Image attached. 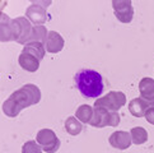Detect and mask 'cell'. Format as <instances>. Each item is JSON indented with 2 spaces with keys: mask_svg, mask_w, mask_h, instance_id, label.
Here are the masks:
<instances>
[{
  "mask_svg": "<svg viewBox=\"0 0 154 153\" xmlns=\"http://www.w3.org/2000/svg\"><path fill=\"white\" fill-rule=\"evenodd\" d=\"M41 101V91L35 84H24L10 95L3 103V112L8 117H15L23 108L37 105Z\"/></svg>",
  "mask_w": 154,
  "mask_h": 153,
  "instance_id": "1",
  "label": "cell"
},
{
  "mask_svg": "<svg viewBox=\"0 0 154 153\" xmlns=\"http://www.w3.org/2000/svg\"><path fill=\"white\" fill-rule=\"evenodd\" d=\"M76 88L85 98H97L102 95L104 83L102 75L93 69H82L74 76Z\"/></svg>",
  "mask_w": 154,
  "mask_h": 153,
  "instance_id": "2",
  "label": "cell"
},
{
  "mask_svg": "<svg viewBox=\"0 0 154 153\" xmlns=\"http://www.w3.org/2000/svg\"><path fill=\"white\" fill-rule=\"evenodd\" d=\"M120 124L119 112L108 111L104 107H94V114L89 125L94 128H104V126H117Z\"/></svg>",
  "mask_w": 154,
  "mask_h": 153,
  "instance_id": "3",
  "label": "cell"
},
{
  "mask_svg": "<svg viewBox=\"0 0 154 153\" xmlns=\"http://www.w3.org/2000/svg\"><path fill=\"white\" fill-rule=\"evenodd\" d=\"M12 30L14 41L20 43V45H26V43L29 42L33 27L26 17H18L12 19Z\"/></svg>",
  "mask_w": 154,
  "mask_h": 153,
  "instance_id": "4",
  "label": "cell"
},
{
  "mask_svg": "<svg viewBox=\"0 0 154 153\" xmlns=\"http://www.w3.org/2000/svg\"><path fill=\"white\" fill-rule=\"evenodd\" d=\"M126 103V96L121 91H112L108 92L106 96H103L94 102V107H104L108 111L117 112L121 107Z\"/></svg>",
  "mask_w": 154,
  "mask_h": 153,
  "instance_id": "5",
  "label": "cell"
},
{
  "mask_svg": "<svg viewBox=\"0 0 154 153\" xmlns=\"http://www.w3.org/2000/svg\"><path fill=\"white\" fill-rule=\"evenodd\" d=\"M36 142L46 153H56L60 148V139L51 129H41L37 133Z\"/></svg>",
  "mask_w": 154,
  "mask_h": 153,
  "instance_id": "6",
  "label": "cell"
},
{
  "mask_svg": "<svg viewBox=\"0 0 154 153\" xmlns=\"http://www.w3.org/2000/svg\"><path fill=\"white\" fill-rule=\"evenodd\" d=\"M113 13L121 23H130L134 18V8L130 0H113Z\"/></svg>",
  "mask_w": 154,
  "mask_h": 153,
  "instance_id": "7",
  "label": "cell"
},
{
  "mask_svg": "<svg viewBox=\"0 0 154 153\" xmlns=\"http://www.w3.org/2000/svg\"><path fill=\"white\" fill-rule=\"evenodd\" d=\"M26 18L35 26H43L46 20L50 19V15H48L46 8L33 2L26 10Z\"/></svg>",
  "mask_w": 154,
  "mask_h": 153,
  "instance_id": "8",
  "label": "cell"
},
{
  "mask_svg": "<svg viewBox=\"0 0 154 153\" xmlns=\"http://www.w3.org/2000/svg\"><path fill=\"white\" fill-rule=\"evenodd\" d=\"M108 142L111 147L116 149H128L129 147L133 144V142H131V135H130V132H124V130H117V132L112 133L109 135L108 138Z\"/></svg>",
  "mask_w": 154,
  "mask_h": 153,
  "instance_id": "9",
  "label": "cell"
},
{
  "mask_svg": "<svg viewBox=\"0 0 154 153\" xmlns=\"http://www.w3.org/2000/svg\"><path fill=\"white\" fill-rule=\"evenodd\" d=\"M65 45V41L63 36L59 33L56 31H48V36H47V40L45 43V47H46V51L50 52V54H57L60 52L64 48Z\"/></svg>",
  "mask_w": 154,
  "mask_h": 153,
  "instance_id": "10",
  "label": "cell"
},
{
  "mask_svg": "<svg viewBox=\"0 0 154 153\" xmlns=\"http://www.w3.org/2000/svg\"><path fill=\"white\" fill-rule=\"evenodd\" d=\"M139 92L140 98H143L148 103L154 106V79L145 76L139 82Z\"/></svg>",
  "mask_w": 154,
  "mask_h": 153,
  "instance_id": "11",
  "label": "cell"
},
{
  "mask_svg": "<svg viewBox=\"0 0 154 153\" xmlns=\"http://www.w3.org/2000/svg\"><path fill=\"white\" fill-rule=\"evenodd\" d=\"M18 63L20 68H23L26 72L29 73H35L40 68V60L28 52H22L18 58Z\"/></svg>",
  "mask_w": 154,
  "mask_h": 153,
  "instance_id": "12",
  "label": "cell"
},
{
  "mask_svg": "<svg viewBox=\"0 0 154 153\" xmlns=\"http://www.w3.org/2000/svg\"><path fill=\"white\" fill-rule=\"evenodd\" d=\"M0 41L2 42L14 41L13 30H12V19L5 13H2V17H0Z\"/></svg>",
  "mask_w": 154,
  "mask_h": 153,
  "instance_id": "13",
  "label": "cell"
},
{
  "mask_svg": "<svg viewBox=\"0 0 154 153\" xmlns=\"http://www.w3.org/2000/svg\"><path fill=\"white\" fill-rule=\"evenodd\" d=\"M150 106H152L150 103H148L143 98L137 97L129 102V111L135 117H143V116H145V112Z\"/></svg>",
  "mask_w": 154,
  "mask_h": 153,
  "instance_id": "14",
  "label": "cell"
},
{
  "mask_svg": "<svg viewBox=\"0 0 154 153\" xmlns=\"http://www.w3.org/2000/svg\"><path fill=\"white\" fill-rule=\"evenodd\" d=\"M23 52H28L31 55H33L35 58H37L38 60H41L45 58V54H46V47L43 43L41 42H28L26 43L24 47H23Z\"/></svg>",
  "mask_w": 154,
  "mask_h": 153,
  "instance_id": "15",
  "label": "cell"
},
{
  "mask_svg": "<svg viewBox=\"0 0 154 153\" xmlns=\"http://www.w3.org/2000/svg\"><path fill=\"white\" fill-rule=\"evenodd\" d=\"M93 114H94V108L89 105H82L78 107L75 112V117L79 120L80 123L89 124L93 119Z\"/></svg>",
  "mask_w": 154,
  "mask_h": 153,
  "instance_id": "16",
  "label": "cell"
},
{
  "mask_svg": "<svg viewBox=\"0 0 154 153\" xmlns=\"http://www.w3.org/2000/svg\"><path fill=\"white\" fill-rule=\"evenodd\" d=\"M48 36V31L45 26H33L32 35L29 38V42H41L45 45Z\"/></svg>",
  "mask_w": 154,
  "mask_h": 153,
  "instance_id": "17",
  "label": "cell"
},
{
  "mask_svg": "<svg viewBox=\"0 0 154 153\" xmlns=\"http://www.w3.org/2000/svg\"><path fill=\"white\" fill-rule=\"evenodd\" d=\"M130 135H131V142H133V144H136V145L144 144L148 140V132L141 126L133 128L130 130Z\"/></svg>",
  "mask_w": 154,
  "mask_h": 153,
  "instance_id": "18",
  "label": "cell"
},
{
  "mask_svg": "<svg viewBox=\"0 0 154 153\" xmlns=\"http://www.w3.org/2000/svg\"><path fill=\"white\" fill-rule=\"evenodd\" d=\"M65 130L70 135H78L83 130V125L75 116H70L65 120Z\"/></svg>",
  "mask_w": 154,
  "mask_h": 153,
  "instance_id": "19",
  "label": "cell"
},
{
  "mask_svg": "<svg viewBox=\"0 0 154 153\" xmlns=\"http://www.w3.org/2000/svg\"><path fill=\"white\" fill-rule=\"evenodd\" d=\"M42 147L35 140L26 142L22 147V153H42Z\"/></svg>",
  "mask_w": 154,
  "mask_h": 153,
  "instance_id": "20",
  "label": "cell"
},
{
  "mask_svg": "<svg viewBox=\"0 0 154 153\" xmlns=\"http://www.w3.org/2000/svg\"><path fill=\"white\" fill-rule=\"evenodd\" d=\"M144 117L146 119V121L149 123V124L154 125V106H150L149 108H148Z\"/></svg>",
  "mask_w": 154,
  "mask_h": 153,
  "instance_id": "21",
  "label": "cell"
}]
</instances>
